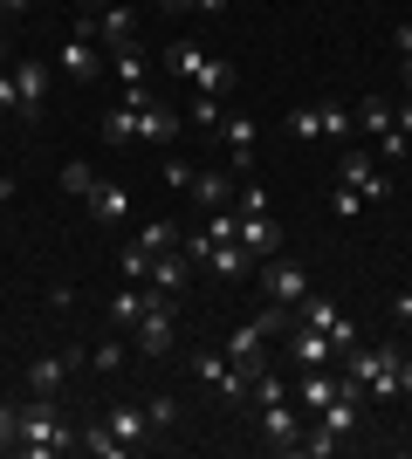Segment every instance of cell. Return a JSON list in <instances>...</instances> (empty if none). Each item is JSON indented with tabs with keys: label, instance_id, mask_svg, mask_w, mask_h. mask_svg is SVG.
<instances>
[{
	"label": "cell",
	"instance_id": "5bb4252c",
	"mask_svg": "<svg viewBox=\"0 0 412 459\" xmlns=\"http://www.w3.org/2000/svg\"><path fill=\"white\" fill-rule=\"evenodd\" d=\"M103 425H110V432H118L131 453H137V446H152V411H145L137 398H118L110 411H103Z\"/></svg>",
	"mask_w": 412,
	"mask_h": 459
},
{
	"label": "cell",
	"instance_id": "d6986e66",
	"mask_svg": "<svg viewBox=\"0 0 412 459\" xmlns=\"http://www.w3.org/2000/svg\"><path fill=\"white\" fill-rule=\"evenodd\" d=\"M124 41H137V14L124 7V0L97 7V48H124Z\"/></svg>",
	"mask_w": 412,
	"mask_h": 459
},
{
	"label": "cell",
	"instance_id": "7dc6e473",
	"mask_svg": "<svg viewBox=\"0 0 412 459\" xmlns=\"http://www.w3.org/2000/svg\"><path fill=\"white\" fill-rule=\"evenodd\" d=\"M399 398H412V364L399 357Z\"/></svg>",
	"mask_w": 412,
	"mask_h": 459
},
{
	"label": "cell",
	"instance_id": "d4e9b609",
	"mask_svg": "<svg viewBox=\"0 0 412 459\" xmlns=\"http://www.w3.org/2000/svg\"><path fill=\"white\" fill-rule=\"evenodd\" d=\"M110 69H118V82H124V90H137V82H145V48H137V41L110 48Z\"/></svg>",
	"mask_w": 412,
	"mask_h": 459
},
{
	"label": "cell",
	"instance_id": "7c38bea8",
	"mask_svg": "<svg viewBox=\"0 0 412 459\" xmlns=\"http://www.w3.org/2000/svg\"><path fill=\"white\" fill-rule=\"evenodd\" d=\"M179 131H186V110H172V103H145V110H137V144H165V152H172L179 144Z\"/></svg>",
	"mask_w": 412,
	"mask_h": 459
},
{
	"label": "cell",
	"instance_id": "ffe728a7",
	"mask_svg": "<svg viewBox=\"0 0 412 459\" xmlns=\"http://www.w3.org/2000/svg\"><path fill=\"white\" fill-rule=\"evenodd\" d=\"M145 281H152V288H165V295H179V288L193 281V254H186V247L158 254V261H152V274H145Z\"/></svg>",
	"mask_w": 412,
	"mask_h": 459
},
{
	"label": "cell",
	"instance_id": "ab89813d",
	"mask_svg": "<svg viewBox=\"0 0 412 459\" xmlns=\"http://www.w3.org/2000/svg\"><path fill=\"white\" fill-rule=\"evenodd\" d=\"M90 364H97L103 377H110V370L124 364V343H118V336H110V343H97V350H90Z\"/></svg>",
	"mask_w": 412,
	"mask_h": 459
},
{
	"label": "cell",
	"instance_id": "cb8c5ba5",
	"mask_svg": "<svg viewBox=\"0 0 412 459\" xmlns=\"http://www.w3.org/2000/svg\"><path fill=\"white\" fill-rule=\"evenodd\" d=\"M103 144H110V152L137 144V110H131V103H118V110H103Z\"/></svg>",
	"mask_w": 412,
	"mask_h": 459
},
{
	"label": "cell",
	"instance_id": "277c9868",
	"mask_svg": "<svg viewBox=\"0 0 412 459\" xmlns=\"http://www.w3.org/2000/svg\"><path fill=\"white\" fill-rule=\"evenodd\" d=\"M172 336H179V295L145 288V316H137V329H131V350L137 357H172Z\"/></svg>",
	"mask_w": 412,
	"mask_h": 459
},
{
	"label": "cell",
	"instance_id": "f907efd6",
	"mask_svg": "<svg viewBox=\"0 0 412 459\" xmlns=\"http://www.w3.org/2000/svg\"><path fill=\"white\" fill-rule=\"evenodd\" d=\"M97 7H110V0H83V7H76V14H97Z\"/></svg>",
	"mask_w": 412,
	"mask_h": 459
},
{
	"label": "cell",
	"instance_id": "74e56055",
	"mask_svg": "<svg viewBox=\"0 0 412 459\" xmlns=\"http://www.w3.org/2000/svg\"><path fill=\"white\" fill-rule=\"evenodd\" d=\"M118 268H124V281H145V274H152V254H145V247H137V240H131Z\"/></svg>",
	"mask_w": 412,
	"mask_h": 459
},
{
	"label": "cell",
	"instance_id": "d590c367",
	"mask_svg": "<svg viewBox=\"0 0 412 459\" xmlns=\"http://www.w3.org/2000/svg\"><path fill=\"white\" fill-rule=\"evenodd\" d=\"M289 137H302V144H310V137H323V117H316V103H310V110H289Z\"/></svg>",
	"mask_w": 412,
	"mask_h": 459
},
{
	"label": "cell",
	"instance_id": "11a10c76",
	"mask_svg": "<svg viewBox=\"0 0 412 459\" xmlns=\"http://www.w3.org/2000/svg\"><path fill=\"white\" fill-rule=\"evenodd\" d=\"M406 90H412V56H406Z\"/></svg>",
	"mask_w": 412,
	"mask_h": 459
},
{
	"label": "cell",
	"instance_id": "f1b7e54d",
	"mask_svg": "<svg viewBox=\"0 0 412 459\" xmlns=\"http://www.w3.org/2000/svg\"><path fill=\"white\" fill-rule=\"evenodd\" d=\"M220 117H227V96H193V110H186V124H193V131H214Z\"/></svg>",
	"mask_w": 412,
	"mask_h": 459
},
{
	"label": "cell",
	"instance_id": "bcb514c9",
	"mask_svg": "<svg viewBox=\"0 0 412 459\" xmlns=\"http://www.w3.org/2000/svg\"><path fill=\"white\" fill-rule=\"evenodd\" d=\"M392 316L406 323V336H412V295H392Z\"/></svg>",
	"mask_w": 412,
	"mask_h": 459
},
{
	"label": "cell",
	"instance_id": "7402d4cb",
	"mask_svg": "<svg viewBox=\"0 0 412 459\" xmlns=\"http://www.w3.org/2000/svg\"><path fill=\"white\" fill-rule=\"evenodd\" d=\"M76 453H90V459H124V453H131V446H124L118 439V432H110V425H83V432H76Z\"/></svg>",
	"mask_w": 412,
	"mask_h": 459
},
{
	"label": "cell",
	"instance_id": "9a60e30c",
	"mask_svg": "<svg viewBox=\"0 0 412 459\" xmlns=\"http://www.w3.org/2000/svg\"><path fill=\"white\" fill-rule=\"evenodd\" d=\"M14 96H21L14 117H41V96H48V62H41V56H21L14 62Z\"/></svg>",
	"mask_w": 412,
	"mask_h": 459
},
{
	"label": "cell",
	"instance_id": "ee69618b",
	"mask_svg": "<svg viewBox=\"0 0 412 459\" xmlns=\"http://www.w3.org/2000/svg\"><path fill=\"white\" fill-rule=\"evenodd\" d=\"M392 131H406V137H412V96H406V103H392Z\"/></svg>",
	"mask_w": 412,
	"mask_h": 459
},
{
	"label": "cell",
	"instance_id": "3957f363",
	"mask_svg": "<svg viewBox=\"0 0 412 459\" xmlns=\"http://www.w3.org/2000/svg\"><path fill=\"white\" fill-rule=\"evenodd\" d=\"M337 370H344V377H357L364 384V398H399V350L392 343H357V350H344V357H337Z\"/></svg>",
	"mask_w": 412,
	"mask_h": 459
},
{
	"label": "cell",
	"instance_id": "52a82bcc",
	"mask_svg": "<svg viewBox=\"0 0 412 459\" xmlns=\"http://www.w3.org/2000/svg\"><path fill=\"white\" fill-rule=\"evenodd\" d=\"M83 364H90V350H56V357H35V364H28V391H35V398H56V391L76 377Z\"/></svg>",
	"mask_w": 412,
	"mask_h": 459
},
{
	"label": "cell",
	"instance_id": "e575fe53",
	"mask_svg": "<svg viewBox=\"0 0 412 459\" xmlns=\"http://www.w3.org/2000/svg\"><path fill=\"white\" fill-rule=\"evenodd\" d=\"M248 391H255V398H261V404H275V398H289V384L275 377V370H268V364H261V370H255V384H248Z\"/></svg>",
	"mask_w": 412,
	"mask_h": 459
},
{
	"label": "cell",
	"instance_id": "f546056e",
	"mask_svg": "<svg viewBox=\"0 0 412 459\" xmlns=\"http://www.w3.org/2000/svg\"><path fill=\"white\" fill-rule=\"evenodd\" d=\"M241 233V212L227 206V212H206V227H199V240H234Z\"/></svg>",
	"mask_w": 412,
	"mask_h": 459
},
{
	"label": "cell",
	"instance_id": "f6af8a7d",
	"mask_svg": "<svg viewBox=\"0 0 412 459\" xmlns=\"http://www.w3.org/2000/svg\"><path fill=\"white\" fill-rule=\"evenodd\" d=\"M392 48H399V56H412V21H399V28H392Z\"/></svg>",
	"mask_w": 412,
	"mask_h": 459
},
{
	"label": "cell",
	"instance_id": "ac0fdd59",
	"mask_svg": "<svg viewBox=\"0 0 412 459\" xmlns=\"http://www.w3.org/2000/svg\"><path fill=\"white\" fill-rule=\"evenodd\" d=\"M241 247L255 254V261H268V254H282V227H275L268 212H241V233H234Z\"/></svg>",
	"mask_w": 412,
	"mask_h": 459
},
{
	"label": "cell",
	"instance_id": "60d3db41",
	"mask_svg": "<svg viewBox=\"0 0 412 459\" xmlns=\"http://www.w3.org/2000/svg\"><path fill=\"white\" fill-rule=\"evenodd\" d=\"M406 152H412V137H406V131H385V137H378V158H385V165H399Z\"/></svg>",
	"mask_w": 412,
	"mask_h": 459
},
{
	"label": "cell",
	"instance_id": "83f0119b",
	"mask_svg": "<svg viewBox=\"0 0 412 459\" xmlns=\"http://www.w3.org/2000/svg\"><path fill=\"white\" fill-rule=\"evenodd\" d=\"M137 247H145V254L158 261V254H172V247H179V227H172V220H152V227L137 233Z\"/></svg>",
	"mask_w": 412,
	"mask_h": 459
},
{
	"label": "cell",
	"instance_id": "f5cc1de1",
	"mask_svg": "<svg viewBox=\"0 0 412 459\" xmlns=\"http://www.w3.org/2000/svg\"><path fill=\"white\" fill-rule=\"evenodd\" d=\"M199 7H206V14H220V7H227V0H199Z\"/></svg>",
	"mask_w": 412,
	"mask_h": 459
},
{
	"label": "cell",
	"instance_id": "8992f818",
	"mask_svg": "<svg viewBox=\"0 0 412 459\" xmlns=\"http://www.w3.org/2000/svg\"><path fill=\"white\" fill-rule=\"evenodd\" d=\"M214 131H220V144H227V172L248 178V172H255V117H248V110H227Z\"/></svg>",
	"mask_w": 412,
	"mask_h": 459
},
{
	"label": "cell",
	"instance_id": "1f68e13d",
	"mask_svg": "<svg viewBox=\"0 0 412 459\" xmlns=\"http://www.w3.org/2000/svg\"><path fill=\"white\" fill-rule=\"evenodd\" d=\"M364 206H372L364 192H351V186H330V212H337V220H357Z\"/></svg>",
	"mask_w": 412,
	"mask_h": 459
},
{
	"label": "cell",
	"instance_id": "ba28073f",
	"mask_svg": "<svg viewBox=\"0 0 412 459\" xmlns=\"http://www.w3.org/2000/svg\"><path fill=\"white\" fill-rule=\"evenodd\" d=\"M302 425H310V411H302V404H289V398L261 404V439H268L275 453H295V439H302Z\"/></svg>",
	"mask_w": 412,
	"mask_h": 459
},
{
	"label": "cell",
	"instance_id": "b9f144b4",
	"mask_svg": "<svg viewBox=\"0 0 412 459\" xmlns=\"http://www.w3.org/2000/svg\"><path fill=\"white\" fill-rule=\"evenodd\" d=\"M165 186L186 192V186H193V165H186V158H165Z\"/></svg>",
	"mask_w": 412,
	"mask_h": 459
},
{
	"label": "cell",
	"instance_id": "9c48e42d",
	"mask_svg": "<svg viewBox=\"0 0 412 459\" xmlns=\"http://www.w3.org/2000/svg\"><path fill=\"white\" fill-rule=\"evenodd\" d=\"M193 377L214 384L220 398H248V370H241L227 350H199V357H193Z\"/></svg>",
	"mask_w": 412,
	"mask_h": 459
},
{
	"label": "cell",
	"instance_id": "d6a6232c",
	"mask_svg": "<svg viewBox=\"0 0 412 459\" xmlns=\"http://www.w3.org/2000/svg\"><path fill=\"white\" fill-rule=\"evenodd\" d=\"M90 186H97V172H90L83 158H69V165H62V192H76V199H83Z\"/></svg>",
	"mask_w": 412,
	"mask_h": 459
},
{
	"label": "cell",
	"instance_id": "7a4b0ae2",
	"mask_svg": "<svg viewBox=\"0 0 412 459\" xmlns=\"http://www.w3.org/2000/svg\"><path fill=\"white\" fill-rule=\"evenodd\" d=\"M165 69L193 82V96H227V90H234V62L206 56L199 41H172V48H165Z\"/></svg>",
	"mask_w": 412,
	"mask_h": 459
},
{
	"label": "cell",
	"instance_id": "4dcf8cb0",
	"mask_svg": "<svg viewBox=\"0 0 412 459\" xmlns=\"http://www.w3.org/2000/svg\"><path fill=\"white\" fill-rule=\"evenodd\" d=\"M14 446H21V404L0 398V453H14Z\"/></svg>",
	"mask_w": 412,
	"mask_h": 459
},
{
	"label": "cell",
	"instance_id": "30bf717a",
	"mask_svg": "<svg viewBox=\"0 0 412 459\" xmlns=\"http://www.w3.org/2000/svg\"><path fill=\"white\" fill-rule=\"evenodd\" d=\"M289 364H295V370H330V364H337V343H330V329H316V323H295V329H289Z\"/></svg>",
	"mask_w": 412,
	"mask_h": 459
},
{
	"label": "cell",
	"instance_id": "8d00e7d4",
	"mask_svg": "<svg viewBox=\"0 0 412 459\" xmlns=\"http://www.w3.org/2000/svg\"><path fill=\"white\" fill-rule=\"evenodd\" d=\"M330 343H337V357H344V350H357V343H364V329H357L351 316H337V323H330Z\"/></svg>",
	"mask_w": 412,
	"mask_h": 459
},
{
	"label": "cell",
	"instance_id": "8fae6325",
	"mask_svg": "<svg viewBox=\"0 0 412 459\" xmlns=\"http://www.w3.org/2000/svg\"><path fill=\"white\" fill-rule=\"evenodd\" d=\"M337 186L364 192L372 206H378V199H392V178L378 172V165H372V158H364V152H344V158H337Z\"/></svg>",
	"mask_w": 412,
	"mask_h": 459
},
{
	"label": "cell",
	"instance_id": "4fadbf2b",
	"mask_svg": "<svg viewBox=\"0 0 412 459\" xmlns=\"http://www.w3.org/2000/svg\"><path fill=\"white\" fill-rule=\"evenodd\" d=\"M234 192H241V178L220 165V172H193V186H186V199H193L199 212H227L234 206Z\"/></svg>",
	"mask_w": 412,
	"mask_h": 459
},
{
	"label": "cell",
	"instance_id": "44dd1931",
	"mask_svg": "<svg viewBox=\"0 0 412 459\" xmlns=\"http://www.w3.org/2000/svg\"><path fill=\"white\" fill-rule=\"evenodd\" d=\"M261 343H268V329H261V323H241L234 336H227V357L248 370V384H255V370H261Z\"/></svg>",
	"mask_w": 412,
	"mask_h": 459
},
{
	"label": "cell",
	"instance_id": "db71d44e",
	"mask_svg": "<svg viewBox=\"0 0 412 459\" xmlns=\"http://www.w3.org/2000/svg\"><path fill=\"white\" fill-rule=\"evenodd\" d=\"M0 48H7V14H0Z\"/></svg>",
	"mask_w": 412,
	"mask_h": 459
},
{
	"label": "cell",
	"instance_id": "2e32d148",
	"mask_svg": "<svg viewBox=\"0 0 412 459\" xmlns=\"http://www.w3.org/2000/svg\"><path fill=\"white\" fill-rule=\"evenodd\" d=\"M56 69H62V76H69V82H97V69H103L97 41L69 35V41H62V48H56Z\"/></svg>",
	"mask_w": 412,
	"mask_h": 459
},
{
	"label": "cell",
	"instance_id": "7bdbcfd3",
	"mask_svg": "<svg viewBox=\"0 0 412 459\" xmlns=\"http://www.w3.org/2000/svg\"><path fill=\"white\" fill-rule=\"evenodd\" d=\"M0 110H21V96H14V69H0Z\"/></svg>",
	"mask_w": 412,
	"mask_h": 459
},
{
	"label": "cell",
	"instance_id": "f35d334b",
	"mask_svg": "<svg viewBox=\"0 0 412 459\" xmlns=\"http://www.w3.org/2000/svg\"><path fill=\"white\" fill-rule=\"evenodd\" d=\"M145 411H152V432H172L179 425V398H152Z\"/></svg>",
	"mask_w": 412,
	"mask_h": 459
},
{
	"label": "cell",
	"instance_id": "5b68a950",
	"mask_svg": "<svg viewBox=\"0 0 412 459\" xmlns=\"http://www.w3.org/2000/svg\"><path fill=\"white\" fill-rule=\"evenodd\" d=\"M261 295H268V302H282V308H295L302 295H310V268H302V261H289V254H268V261H261Z\"/></svg>",
	"mask_w": 412,
	"mask_h": 459
},
{
	"label": "cell",
	"instance_id": "c3c4849f",
	"mask_svg": "<svg viewBox=\"0 0 412 459\" xmlns=\"http://www.w3.org/2000/svg\"><path fill=\"white\" fill-rule=\"evenodd\" d=\"M0 14L14 21V14H28V0H0Z\"/></svg>",
	"mask_w": 412,
	"mask_h": 459
},
{
	"label": "cell",
	"instance_id": "6da1fadb",
	"mask_svg": "<svg viewBox=\"0 0 412 459\" xmlns=\"http://www.w3.org/2000/svg\"><path fill=\"white\" fill-rule=\"evenodd\" d=\"M69 446H76V425L56 411V398L21 404V446H14L21 459H56V453H69Z\"/></svg>",
	"mask_w": 412,
	"mask_h": 459
},
{
	"label": "cell",
	"instance_id": "603a6c76",
	"mask_svg": "<svg viewBox=\"0 0 412 459\" xmlns=\"http://www.w3.org/2000/svg\"><path fill=\"white\" fill-rule=\"evenodd\" d=\"M103 316H110V329H137V316H145V281H124Z\"/></svg>",
	"mask_w": 412,
	"mask_h": 459
},
{
	"label": "cell",
	"instance_id": "836d02e7",
	"mask_svg": "<svg viewBox=\"0 0 412 459\" xmlns=\"http://www.w3.org/2000/svg\"><path fill=\"white\" fill-rule=\"evenodd\" d=\"M234 212H268V186L241 178V192H234Z\"/></svg>",
	"mask_w": 412,
	"mask_h": 459
},
{
	"label": "cell",
	"instance_id": "484cf974",
	"mask_svg": "<svg viewBox=\"0 0 412 459\" xmlns=\"http://www.w3.org/2000/svg\"><path fill=\"white\" fill-rule=\"evenodd\" d=\"M357 131L385 137V131H392V103H385V96H364V103H357Z\"/></svg>",
	"mask_w": 412,
	"mask_h": 459
},
{
	"label": "cell",
	"instance_id": "4316f807",
	"mask_svg": "<svg viewBox=\"0 0 412 459\" xmlns=\"http://www.w3.org/2000/svg\"><path fill=\"white\" fill-rule=\"evenodd\" d=\"M295 316H302V323H316V329H330L337 316H344V308H337L330 295H316V288H310V295H302V302H295Z\"/></svg>",
	"mask_w": 412,
	"mask_h": 459
},
{
	"label": "cell",
	"instance_id": "816d5d0a",
	"mask_svg": "<svg viewBox=\"0 0 412 459\" xmlns=\"http://www.w3.org/2000/svg\"><path fill=\"white\" fill-rule=\"evenodd\" d=\"M7 199H14V178H0V206H7Z\"/></svg>",
	"mask_w": 412,
	"mask_h": 459
},
{
	"label": "cell",
	"instance_id": "681fc988",
	"mask_svg": "<svg viewBox=\"0 0 412 459\" xmlns=\"http://www.w3.org/2000/svg\"><path fill=\"white\" fill-rule=\"evenodd\" d=\"M158 7H165V14H186V7H199V0H158Z\"/></svg>",
	"mask_w": 412,
	"mask_h": 459
},
{
	"label": "cell",
	"instance_id": "e0dca14e",
	"mask_svg": "<svg viewBox=\"0 0 412 459\" xmlns=\"http://www.w3.org/2000/svg\"><path fill=\"white\" fill-rule=\"evenodd\" d=\"M83 206H90V220H97V227H118V220H131V192L97 178V186L83 192Z\"/></svg>",
	"mask_w": 412,
	"mask_h": 459
}]
</instances>
